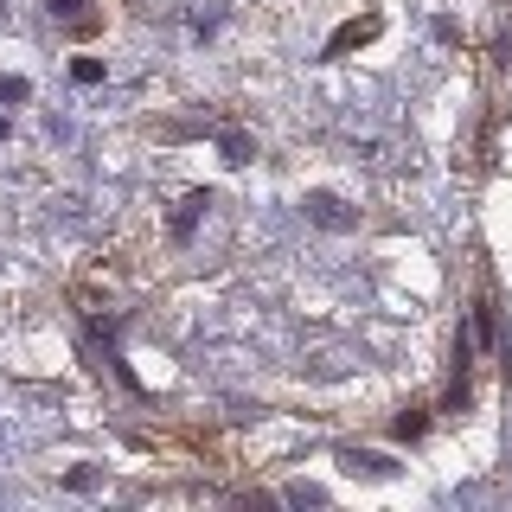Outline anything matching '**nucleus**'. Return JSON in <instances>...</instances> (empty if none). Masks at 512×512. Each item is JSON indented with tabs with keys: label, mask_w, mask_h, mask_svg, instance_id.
Returning a JSON list of instances; mask_svg holds the SVG:
<instances>
[{
	"label": "nucleus",
	"mask_w": 512,
	"mask_h": 512,
	"mask_svg": "<svg viewBox=\"0 0 512 512\" xmlns=\"http://www.w3.org/2000/svg\"><path fill=\"white\" fill-rule=\"evenodd\" d=\"M301 205H308V218L320 224V231H352V224H359V212H352L340 192H308Z\"/></svg>",
	"instance_id": "f257e3e1"
},
{
	"label": "nucleus",
	"mask_w": 512,
	"mask_h": 512,
	"mask_svg": "<svg viewBox=\"0 0 512 512\" xmlns=\"http://www.w3.org/2000/svg\"><path fill=\"white\" fill-rule=\"evenodd\" d=\"M346 474H372V480H384V474H391V461H384V455H372V448H346Z\"/></svg>",
	"instance_id": "f03ea898"
},
{
	"label": "nucleus",
	"mask_w": 512,
	"mask_h": 512,
	"mask_svg": "<svg viewBox=\"0 0 512 512\" xmlns=\"http://www.w3.org/2000/svg\"><path fill=\"white\" fill-rule=\"evenodd\" d=\"M205 192H192V199H180V212H173V237H192V224H199V212H205Z\"/></svg>",
	"instance_id": "7ed1b4c3"
},
{
	"label": "nucleus",
	"mask_w": 512,
	"mask_h": 512,
	"mask_svg": "<svg viewBox=\"0 0 512 512\" xmlns=\"http://www.w3.org/2000/svg\"><path fill=\"white\" fill-rule=\"evenodd\" d=\"M372 32H378V20H346L340 32H333V52H352V45L372 39Z\"/></svg>",
	"instance_id": "20e7f679"
},
{
	"label": "nucleus",
	"mask_w": 512,
	"mask_h": 512,
	"mask_svg": "<svg viewBox=\"0 0 512 512\" xmlns=\"http://www.w3.org/2000/svg\"><path fill=\"white\" fill-rule=\"evenodd\" d=\"M218 148H224V160H250V135H237V128H224V135H218Z\"/></svg>",
	"instance_id": "39448f33"
},
{
	"label": "nucleus",
	"mask_w": 512,
	"mask_h": 512,
	"mask_svg": "<svg viewBox=\"0 0 512 512\" xmlns=\"http://www.w3.org/2000/svg\"><path fill=\"white\" fill-rule=\"evenodd\" d=\"M282 500H288V506H320V500H327V493H320V487H308V480H295V487H288Z\"/></svg>",
	"instance_id": "423d86ee"
},
{
	"label": "nucleus",
	"mask_w": 512,
	"mask_h": 512,
	"mask_svg": "<svg viewBox=\"0 0 512 512\" xmlns=\"http://www.w3.org/2000/svg\"><path fill=\"white\" fill-rule=\"evenodd\" d=\"M71 77H77V84H96V77H103V64H96V58H77Z\"/></svg>",
	"instance_id": "0eeeda50"
},
{
	"label": "nucleus",
	"mask_w": 512,
	"mask_h": 512,
	"mask_svg": "<svg viewBox=\"0 0 512 512\" xmlns=\"http://www.w3.org/2000/svg\"><path fill=\"white\" fill-rule=\"evenodd\" d=\"M26 96V77H0V103H20Z\"/></svg>",
	"instance_id": "6e6552de"
},
{
	"label": "nucleus",
	"mask_w": 512,
	"mask_h": 512,
	"mask_svg": "<svg viewBox=\"0 0 512 512\" xmlns=\"http://www.w3.org/2000/svg\"><path fill=\"white\" fill-rule=\"evenodd\" d=\"M45 7H52V13H77V7H84V0H45Z\"/></svg>",
	"instance_id": "1a4fd4ad"
}]
</instances>
